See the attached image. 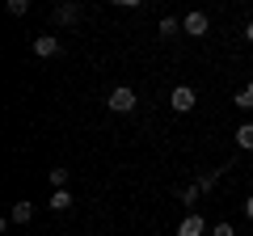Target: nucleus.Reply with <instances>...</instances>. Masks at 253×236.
Returning a JSON list of instances; mask_svg holds the SVG:
<instances>
[{"instance_id": "nucleus-2", "label": "nucleus", "mask_w": 253, "mask_h": 236, "mask_svg": "<svg viewBox=\"0 0 253 236\" xmlns=\"http://www.w3.org/2000/svg\"><path fill=\"white\" fill-rule=\"evenodd\" d=\"M181 30H186V34H194V38H203V34L211 30V17L194 9V13H186V17H181Z\"/></svg>"}, {"instance_id": "nucleus-9", "label": "nucleus", "mask_w": 253, "mask_h": 236, "mask_svg": "<svg viewBox=\"0 0 253 236\" xmlns=\"http://www.w3.org/2000/svg\"><path fill=\"white\" fill-rule=\"evenodd\" d=\"M68 207H72V194H68V190H55L51 194V211H68Z\"/></svg>"}, {"instance_id": "nucleus-6", "label": "nucleus", "mask_w": 253, "mask_h": 236, "mask_svg": "<svg viewBox=\"0 0 253 236\" xmlns=\"http://www.w3.org/2000/svg\"><path fill=\"white\" fill-rule=\"evenodd\" d=\"M34 51L42 55V59H51V55H59V51H63V42H59V38H55V34H42V38H38V42H34Z\"/></svg>"}, {"instance_id": "nucleus-8", "label": "nucleus", "mask_w": 253, "mask_h": 236, "mask_svg": "<svg viewBox=\"0 0 253 236\" xmlns=\"http://www.w3.org/2000/svg\"><path fill=\"white\" fill-rule=\"evenodd\" d=\"M236 144L253 152V122H241V127H236Z\"/></svg>"}, {"instance_id": "nucleus-1", "label": "nucleus", "mask_w": 253, "mask_h": 236, "mask_svg": "<svg viewBox=\"0 0 253 236\" xmlns=\"http://www.w3.org/2000/svg\"><path fill=\"white\" fill-rule=\"evenodd\" d=\"M106 106L114 110V114H131V110H135V93L126 89V84H118V89H110V97H106Z\"/></svg>"}, {"instance_id": "nucleus-12", "label": "nucleus", "mask_w": 253, "mask_h": 236, "mask_svg": "<svg viewBox=\"0 0 253 236\" xmlns=\"http://www.w3.org/2000/svg\"><path fill=\"white\" fill-rule=\"evenodd\" d=\"M177 30H181V21H177V17H165V21H161V34H165V38H173Z\"/></svg>"}, {"instance_id": "nucleus-7", "label": "nucleus", "mask_w": 253, "mask_h": 236, "mask_svg": "<svg viewBox=\"0 0 253 236\" xmlns=\"http://www.w3.org/2000/svg\"><path fill=\"white\" fill-rule=\"evenodd\" d=\"M13 224H30V219H34V202H13Z\"/></svg>"}, {"instance_id": "nucleus-17", "label": "nucleus", "mask_w": 253, "mask_h": 236, "mask_svg": "<svg viewBox=\"0 0 253 236\" xmlns=\"http://www.w3.org/2000/svg\"><path fill=\"white\" fill-rule=\"evenodd\" d=\"M245 215L253 219V194H249V198H245Z\"/></svg>"}, {"instance_id": "nucleus-3", "label": "nucleus", "mask_w": 253, "mask_h": 236, "mask_svg": "<svg viewBox=\"0 0 253 236\" xmlns=\"http://www.w3.org/2000/svg\"><path fill=\"white\" fill-rule=\"evenodd\" d=\"M169 101H173V110H177V114H190V110H194V89H190V84H177Z\"/></svg>"}, {"instance_id": "nucleus-14", "label": "nucleus", "mask_w": 253, "mask_h": 236, "mask_svg": "<svg viewBox=\"0 0 253 236\" xmlns=\"http://www.w3.org/2000/svg\"><path fill=\"white\" fill-rule=\"evenodd\" d=\"M199 194H203V190H199V182H194V186H186V190H181V198H186V202H194Z\"/></svg>"}, {"instance_id": "nucleus-18", "label": "nucleus", "mask_w": 253, "mask_h": 236, "mask_svg": "<svg viewBox=\"0 0 253 236\" xmlns=\"http://www.w3.org/2000/svg\"><path fill=\"white\" fill-rule=\"evenodd\" d=\"M245 38H249V42H253V21H249V26H245Z\"/></svg>"}, {"instance_id": "nucleus-11", "label": "nucleus", "mask_w": 253, "mask_h": 236, "mask_svg": "<svg viewBox=\"0 0 253 236\" xmlns=\"http://www.w3.org/2000/svg\"><path fill=\"white\" fill-rule=\"evenodd\" d=\"M46 182H51L55 190H63V186H68V169H51V173H46Z\"/></svg>"}, {"instance_id": "nucleus-16", "label": "nucleus", "mask_w": 253, "mask_h": 236, "mask_svg": "<svg viewBox=\"0 0 253 236\" xmlns=\"http://www.w3.org/2000/svg\"><path fill=\"white\" fill-rule=\"evenodd\" d=\"M211 236H236V232H232V224H215V228H211Z\"/></svg>"}, {"instance_id": "nucleus-13", "label": "nucleus", "mask_w": 253, "mask_h": 236, "mask_svg": "<svg viewBox=\"0 0 253 236\" xmlns=\"http://www.w3.org/2000/svg\"><path fill=\"white\" fill-rule=\"evenodd\" d=\"M9 13H13V17H21V13H30V0H9Z\"/></svg>"}, {"instance_id": "nucleus-10", "label": "nucleus", "mask_w": 253, "mask_h": 236, "mask_svg": "<svg viewBox=\"0 0 253 236\" xmlns=\"http://www.w3.org/2000/svg\"><path fill=\"white\" fill-rule=\"evenodd\" d=\"M236 106H241V110H253V80L245 84L241 93H236Z\"/></svg>"}, {"instance_id": "nucleus-5", "label": "nucleus", "mask_w": 253, "mask_h": 236, "mask_svg": "<svg viewBox=\"0 0 253 236\" xmlns=\"http://www.w3.org/2000/svg\"><path fill=\"white\" fill-rule=\"evenodd\" d=\"M203 232H207V224H203L199 211H194V215H186V219L177 224V236H203Z\"/></svg>"}, {"instance_id": "nucleus-4", "label": "nucleus", "mask_w": 253, "mask_h": 236, "mask_svg": "<svg viewBox=\"0 0 253 236\" xmlns=\"http://www.w3.org/2000/svg\"><path fill=\"white\" fill-rule=\"evenodd\" d=\"M51 17H55V26H76L81 21V4H55Z\"/></svg>"}, {"instance_id": "nucleus-15", "label": "nucleus", "mask_w": 253, "mask_h": 236, "mask_svg": "<svg viewBox=\"0 0 253 236\" xmlns=\"http://www.w3.org/2000/svg\"><path fill=\"white\" fill-rule=\"evenodd\" d=\"M215 182H219V173H207V177H199V190H211Z\"/></svg>"}]
</instances>
